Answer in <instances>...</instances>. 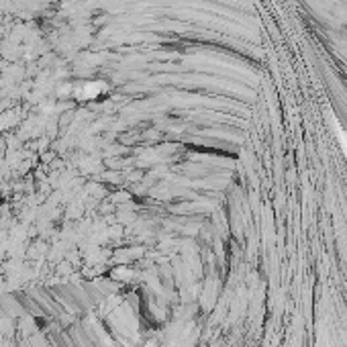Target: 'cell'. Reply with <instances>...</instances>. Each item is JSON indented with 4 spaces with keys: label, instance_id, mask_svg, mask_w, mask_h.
Masks as SVG:
<instances>
[{
    "label": "cell",
    "instance_id": "1",
    "mask_svg": "<svg viewBox=\"0 0 347 347\" xmlns=\"http://www.w3.org/2000/svg\"><path fill=\"white\" fill-rule=\"evenodd\" d=\"M106 86L104 84H86V86H82V88H76V96L78 98H96L100 92L98 90H104Z\"/></svg>",
    "mask_w": 347,
    "mask_h": 347
}]
</instances>
